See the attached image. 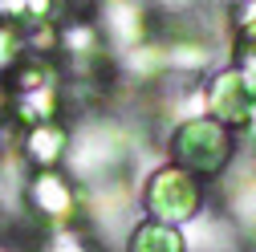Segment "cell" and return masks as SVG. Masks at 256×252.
<instances>
[{
    "mask_svg": "<svg viewBox=\"0 0 256 252\" xmlns=\"http://www.w3.org/2000/svg\"><path fill=\"white\" fill-rule=\"evenodd\" d=\"M167 154H171L175 167L191 171L196 179H220L236 159V134H232V126H224L212 114L187 118L171 130Z\"/></svg>",
    "mask_w": 256,
    "mask_h": 252,
    "instance_id": "cell-1",
    "label": "cell"
},
{
    "mask_svg": "<svg viewBox=\"0 0 256 252\" xmlns=\"http://www.w3.org/2000/svg\"><path fill=\"white\" fill-rule=\"evenodd\" d=\"M126 252H187V244H183V228H175V224H158V220L146 216L142 224L130 228Z\"/></svg>",
    "mask_w": 256,
    "mask_h": 252,
    "instance_id": "cell-8",
    "label": "cell"
},
{
    "mask_svg": "<svg viewBox=\"0 0 256 252\" xmlns=\"http://www.w3.org/2000/svg\"><path fill=\"white\" fill-rule=\"evenodd\" d=\"M244 134H248V142L256 146V106H252V114H248V122H244Z\"/></svg>",
    "mask_w": 256,
    "mask_h": 252,
    "instance_id": "cell-14",
    "label": "cell"
},
{
    "mask_svg": "<svg viewBox=\"0 0 256 252\" xmlns=\"http://www.w3.org/2000/svg\"><path fill=\"white\" fill-rule=\"evenodd\" d=\"M57 114V90L53 82H41V86H28L16 94V118L28 122V126H41V122H53Z\"/></svg>",
    "mask_w": 256,
    "mask_h": 252,
    "instance_id": "cell-9",
    "label": "cell"
},
{
    "mask_svg": "<svg viewBox=\"0 0 256 252\" xmlns=\"http://www.w3.org/2000/svg\"><path fill=\"white\" fill-rule=\"evenodd\" d=\"M28 204H33L37 216L53 220L57 228H66V220L78 212V192L70 187L66 175H57V171H37L33 179H28Z\"/></svg>",
    "mask_w": 256,
    "mask_h": 252,
    "instance_id": "cell-5",
    "label": "cell"
},
{
    "mask_svg": "<svg viewBox=\"0 0 256 252\" xmlns=\"http://www.w3.org/2000/svg\"><path fill=\"white\" fill-rule=\"evenodd\" d=\"M256 106V90L248 86V78L240 70H224L212 90H208V110L212 118H220L224 126H236V130H244V122Z\"/></svg>",
    "mask_w": 256,
    "mask_h": 252,
    "instance_id": "cell-4",
    "label": "cell"
},
{
    "mask_svg": "<svg viewBox=\"0 0 256 252\" xmlns=\"http://www.w3.org/2000/svg\"><path fill=\"white\" fill-rule=\"evenodd\" d=\"M142 208H146L150 220H158V224L183 228V224H191V220L204 212V183L191 175V171L167 163V167H158V171L146 179V187H142Z\"/></svg>",
    "mask_w": 256,
    "mask_h": 252,
    "instance_id": "cell-2",
    "label": "cell"
},
{
    "mask_svg": "<svg viewBox=\"0 0 256 252\" xmlns=\"http://www.w3.org/2000/svg\"><path fill=\"white\" fill-rule=\"evenodd\" d=\"M98 16H102V28L114 45L138 49L146 41V12H142L138 0H102Z\"/></svg>",
    "mask_w": 256,
    "mask_h": 252,
    "instance_id": "cell-6",
    "label": "cell"
},
{
    "mask_svg": "<svg viewBox=\"0 0 256 252\" xmlns=\"http://www.w3.org/2000/svg\"><path fill=\"white\" fill-rule=\"evenodd\" d=\"M66 150H70V134L61 130L57 122L28 126V134H24V154H28L41 171H49L53 163H61V159H66Z\"/></svg>",
    "mask_w": 256,
    "mask_h": 252,
    "instance_id": "cell-7",
    "label": "cell"
},
{
    "mask_svg": "<svg viewBox=\"0 0 256 252\" xmlns=\"http://www.w3.org/2000/svg\"><path fill=\"white\" fill-rule=\"evenodd\" d=\"M57 45L66 49L70 57H90V53H98V28H94L90 20L66 24V28H61V37H57Z\"/></svg>",
    "mask_w": 256,
    "mask_h": 252,
    "instance_id": "cell-10",
    "label": "cell"
},
{
    "mask_svg": "<svg viewBox=\"0 0 256 252\" xmlns=\"http://www.w3.org/2000/svg\"><path fill=\"white\" fill-rule=\"evenodd\" d=\"M20 49H24V37L16 33V24L0 20V70H12V61L20 57Z\"/></svg>",
    "mask_w": 256,
    "mask_h": 252,
    "instance_id": "cell-11",
    "label": "cell"
},
{
    "mask_svg": "<svg viewBox=\"0 0 256 252\" xmlns=\"http://www.w3.org/2000/svg\"><path fill=\"white\" fill-rule=\"evenodd\" d=\"M228 4H236V0H228Z\"/></svg>",
    "mask_w": 256,
    "mask_h": 252,
    "instance_id": "cell-16",
    "label": "cell"
},
{
    "mask_svg": "<svg viewBox=\"0 0 256 252\" xmlns=\"http://www.w3.org/2000/svg\"><path fill=\"white\" fill-rule=\"evenodd\" d=\"M49 252H90V244L74 232V228H57L49 240Z\"/></svg>",
    "mask_w": 256,
    "mask_h": 252,
    "instance_id": "cell-12",
    "label": "cell"
},
{
    "mask_svg": "<svg viewBox=\"0 0 256 252\" xmlns=\"http://www.w3.org/2000/svg\"><path fill=\"white\" fill-rule=\"evenodd\" d=\"M24 8H28L33 20H45V16L53 12V0H24Z\"/></svg>",
    "mask_w": 256,
    "mask_h": 252,
    "instance_id": "cell-13",
    "label": "cell"
},
{
    "mask_svg": "<svg viewBox=\"0 0 256 252\" xmlns=\"http://www.w3.org/2000/svg\"><path fill=\"white\" fill-rule=\"evenodd\" d=\"M66 154H70V167L82 179L102 183V179H110V171L122 159V138H118V130H110V126H90V130H82L74 138V146Z\"/></svg>",
    "mask_w": 256,
    "mask_h": 252,
    "instance_id": "cell-3",
    "label": "cell"
},
{
    "mask_svg": "<svg viewBox=\"0 0 256 252\" xmlns=\"http://www.w3.org/2000/svg\"><path fill=\"white\" fill-rule=\"evenodd\" d=\"M4 106H8V94H4V86H0V118H4Z\"/></svg>",
    "mask_w": 256,
    "mask_h": 252,
    "instance_id": "cell-15",
    "label": "cell"
}]
</instances>
